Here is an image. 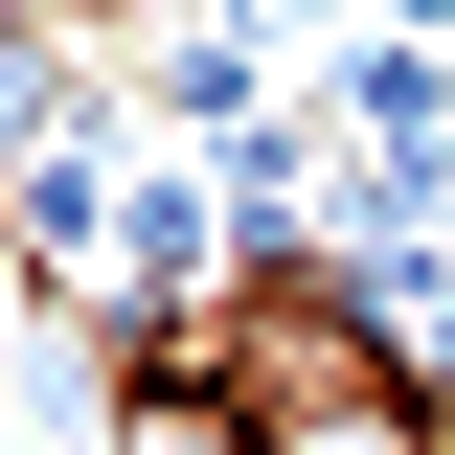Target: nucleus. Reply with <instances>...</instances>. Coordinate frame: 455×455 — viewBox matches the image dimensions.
<instances>
[{
    "label": "nucleus",
    "instance_id": "obj_1",
    "mask_svg": "<svg viewBox=\"0 0 455 455\" xmlns=\"http://www.w3.org/2000/svg\"><path fill=\"white\" fill-rule=\"evenodd\" d=\"M114 455H274V433L228 387H182V364H137V387H114Z\"/></svg>",
    "mask_w": 455,
    "mask_h": 455
}]
</instances>
